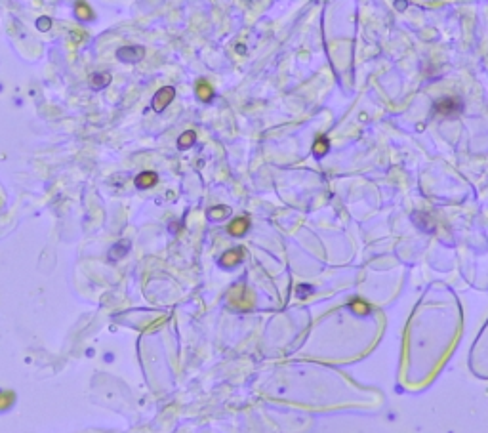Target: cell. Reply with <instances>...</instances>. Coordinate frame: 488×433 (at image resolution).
Returning <instances> with one entry per match:
<instances>
[{"label":"cell","instance_id":"cell-15","mask_svg":"<svg viewBox=\"0 0 488 433\" xmlns=\"http://www.w3.org/2000/svg\"><path fill=\"white\" fill-rule=\"evenodd\" d=\"M311 292H313V286H309V284H300V286H298V290H296L298 298H302V300H303L307 294H311Z\"/></svg>","mask_w":488,"mask_h":433},{"label":"cell","instance_id":"cell-4","mask_svg":"<svg viewBox=\"0 0 488 433\" xmlns=\"http://www.w3.org/2000/svg\"><path fill=\"white\" fill-rule=\"evenodd\" d=\"M240 260H242V250H240V248H238V250H227L225 254L219 258V265L225 267V269H231V267H235Z\"/></svg>","mask_w":488,"mask_h":433},{"label":"cell","instance_id":"cell-9","mask_svg":"<svg viewBox=\"0 0 488 433\" xmlns=\"http://www.w3.org/2000/svg\"><path fill=\"white\" fill-rule=\"evenodd\" d=\"M109 84H111V75L109 73H94L92 78H90V86L94 90H103Z\"/></svg>","mask_w":488,"mask_h":433},{"label":"cell","instance_id":"cell-11","mask_svg":"<svg viewBox=\"0 0 488 433\" xmlns=\"http://www.w3.org/2000/svg\"><path fill=\"white\" fill-rule=\"evenodd\" d=\"M126 252H130V242L128 241H120V242H117V244L111 248L109 258H111V260H120V258L126 256Z\"/></svg>","mask_w":488,"mask_h":433},{"label":"cell","instance_id":"cell-5","mask_svg":"<svg viewBox=\"0 0 488 433\" xmlns=\"http://www.w3.org/2000/svg\"><path fill=\"white\" fill-rule=\"evenodd\" d=\"M197 96H199V100L204 103H210L214 100V90H212V86L206 82L204 78H201L199 82H197Z\"/></svg>","mask_w":488,"mask_h":433},{"label":"cell","instance_id":"cell-18","mask_svg":"<svg viewBox=\"0 0 488 433\" xmlns=\"http://www.w3.org/2000/svg\"><path fill=\"white\" fill-rule=\"evenodd\" d=\"M395 6H397V8L401 10V12H403V10L406 8V0H397V2H395Z\"/></svg>","mask_w":488,"mask_h":433},{"label":"cell","instance_id":"cell-14","mask_svg":"<svg viewBox=\"0 0 488 433\" xmlns=\"http://www.w3.org/2000/svg\"><path fill=\"white\" fill-rule=\"evenodd\" d=\"M229 214H231V210L227 206H216V208H212L208 212V218L210 220H221V218H227Z\"/></svg>","mask_w":488,"mask_h":433},{"label":"cell","instance_id":"cell-16","mask_svg":"<svg viewBox=\"0 0 488 433\" xmlns=\"http://www.w3.org/2000/svg\"><path fill=\"white\" fill-rule=\"evenodd\" d=\"M36 27H38L40 31H50V29H51V19H50V17H38V21H36Z\"/></svg>","mask_w":488,"mask_h":433},{"label":"cell","instance_id":"cell-17","mask_svg":"<svg viewBox=\"0 0 488 433\" xmlns=\"http://www.w3.org/2000/svg\"><path fill=\"white\" fill-rule=\"evenodd\" d=\"M351 306H353V309H357V311H359L360 315H362V313H366V311H368V306H366V304H364V302H360V300H355V302H353V304H351Z\"/></svg>","mask_w":488,"mask_h":433},{"label":"cell","instance_id":"cell-7","mask_svg":"<svg viewBox=\"0 0 488 433\" xmlns=\"http://www.w3.org/2000/svg\"><path fill=\"white\" fill-rule=\"evenodd\" d=\"M156 181H158V176H156L154 172H141V174L135 178V185H137L139 189H149V187H153Z\"/></svg>","mask_w":488,"mask_h":433},{"label":"cell","instance_id":"cell-13","mask_svg":"<svg viewBox=\"0 0 488 433\" xmlns=\"http://www.w3.org/2000/svg\"><path fill=\"white\" fill-rule=\"evenodd\" d=\"M195 139H197V134H195L193 130H187V132H183L180 136L178 147H180V149H187V147H191V145L195 143Z\"/></svg>","mask_w":488,"mask_h":433},{"label":"cell","instance_id":"cell-2","mask_svg":"<svg viewBox=\"0 0 488 433\" xmlns=\"http://www.w3.org/2000/svg\"><path fill=\"white\" fill-rule=\"evenodd\" d=\"M143 55H145V48H143V46H134V44L122 46V48H118V52H117V57H118L120 61H126V63H130V61H132V63L141 61Z\"/></svg>","mask_w":488,"mask_h":433},{"label":"cell","instance_id":"cell-10","mask_svg":"<svg viewBox=\"0 0 488 433\" xmlns=\"http://www.w3.org/2000/svg\"><path fill=\"white\" fill-rule=\"evenodd\" d=\"M328 149H330L328 138L320 136V138L315 139V143H313V153H315V156H324V155L328 153Z\"/></svg>","mask_w":488,"mask_h":433},{"label":"cell","instance_id":"cell-3","mask_svg":"<svg viewBox=\"0 0 488 433\" xmlns=\"http://www.w3.org/2000/svg\"><path fill=\"white\" fill-rule=\"evenodd\" d=\"M176 98V90L172 88V86H166V88H160L156 94H154L153 98V109L154 111H164L172 100Z\"/></svg>","mask_w":488,"mask_h":433},{"label":"cell","instance_id":"cell-1","mask_svg":"<svg viewBox=\"0 0 488 433\" xmlns=\"http://www.w3.org/2000/svg\"><path fill=\"white\" fill-rule=\"evenodd\" d=\"M463 109V102L456 96H446L442 100L435 102L433 105V113L435 115H440V117H454V115H460Z\"/></svg>","mask_w":488,"mask_h":433},{"label":"cell","instance_id":"cell-6","mask_svg":"<svg viewBox=\"0 0 488 433\" xmlns=\"http://www.w3.org/2000/svg\"><path fill=\"white\" fill-rule=\"evenodd\" d=\"M248 227H250V222L246 218H236L235 222L229 224L227 231H229V235H233V237H242L248 231Z\"/></svg>","mask_w":488,"mask_h":433},{"label":"cell","instance_id":"cell-8","mask_svg":"<svg viewBox=\"0 0 488 433\" xmlns=\"http://www.w3.org/2000/svg\"><path fill=\"white\" fill-rule=\"evenodd\" d=\"M75 14H77L78 19H82V21H92L94 19V12H92V8L84 0H78L77 4H75Z\"/></svg>","mask_w":488,"mask_h":433},{"label":"cell","instance_id":"cell-12","mask_svg":"<svg viewBox=\"0 0 488 433\" xmlns=\"http://www.w3.org/2000/svg\"><path fill=\"white\" fill-rule=\"evenodd\" d=\"M14 403H16V393L8 391V389H0V412L12 408Z\"/></svg>","mask_w":488,"mask_h":433}]
</instances>
